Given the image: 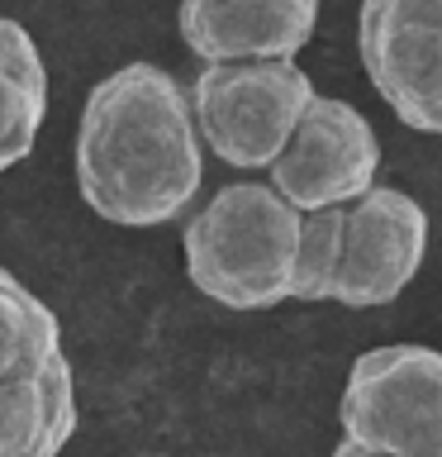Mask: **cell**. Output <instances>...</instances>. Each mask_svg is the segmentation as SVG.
<instances>
[{
    "label": "cell",
    "mask_w": 442,
    "mask_h": 457,
    "mask_svg": "<svg viewBox=\"0 0 442 457\" xmlns=\"http://www.w3.org/2000/svg\"><path fill=\"white\" fill-rule=\"evenodd\" d=\"M77 191L105 224L162 228L195 205L205 181L191 96L157 62L100 77L77 124Z\"/></svg>",
    "instance_id": "1"
},
{
    "label": "cell",
    "mask_w": 442,
    "mask_h": 457,
    "mask_svg": "<svg viewBox=\"0 0 442 457\" xmlns=\"http://www.w3.org/2000/svg\"><path fill=\"white\" fill-rule=\"evenodd\" d=\"M299 220L262 181L219 186L181 228L185 277L224 310H271L295 295Z\"/></svg>",
    "instance_id": "2"
},
{
    "label": "cell",
    "mask_w": 442,
    "mask_h": 457,
    "mask_svg": "<svg viewBox=\"0 0 442 457\" xmlns=\"http://www.w3.org/2000/svg\"><path fill=\"white\" fill-rule=\"evenodd\" d=\"M185 96L205 153L228 167L262 171L285 153L319 91L295 62H224L200 67Z\"/></svg>",
    "instance_id": "3"
},
{
    "label": "cell",
    "mask_w": 442,
    "mask_h": 457,
    "mask_svg": "<svg viewBox=\"0 0 442 457\" xmlns=\"http://www.w3.org/2000/svg\"><path fill=\"white\" fill-rule=\"evenodd\" d=\"M342 443L376 457H442V353L385 343L352 362L338 400Z\"/></svg>",
    "instance_id": "4"
},
{
    "label": "cell",
    "mask_w": 442,
    "mask_h": 457,
    "mask_svg": "<svg viewBox=\"0 0 442 457\" xmlns=\"http://www.w3.org/2000/svg\"><path fill=\"white\" fill-rule=\"evenodd\" d=\"M266 171H271V191L299 214L348 210L376 186L381 138L352 100L314 96V105L305 110L285 153Z\"/></svg>",
    "instance_id": "5"
},
{
    "label": "cell",
    "mask_w": 442,
    "mask_h": 457,
    "mask_svg": "<svg viewBox=\"0 0 442 457\" xmlns=\"http://www.w3.org/2000/svg\"><path fill=\"white\" fill-rule=\"evenodd\" d=\"M356 48L395 120L442 134V0H362Z\"/></svg>",
    "instance_id": "6"
},
{
    "label": "cell",
    "mask_w": 442,
    "mask_h": 457,
    "mask_svg": "<svg viewBox=\"0 0 442 457\" xmlns=\"http://www.w3.org/2000/svg\"><path fill=\"white\" fill-rule=\"evenodd\" d=\"M428 253V210L399 186H371L342 210V262L333 305L376 310L405 295Z\"/></svg>",
    "instance_id": "7"
},
{
    "label": "cell",
    "mask_w": 442,
    "mask_h": 457,
    "mask_svg": "<svg viewBox=\"0 0 442 457\" xmlns=\"http://www.w3.org/2000/svg\"><path fill=\"white\" fill-rule=\"evenodd\" d=\"M319 0H181V43L205 67L224 62H295L314 38Z\"/></svg>",
    "instance_id": "8"
},
{
    "label": "cell",
    "mask_w": 442,
    "mask_h": 457,
    "mask_svg": "<svg viewBox=\"0 0 442 457\" xmlns=\"http://www.w3.org/2000/svg\"><path fill=\"white\" fill-rule=\"evenodd\" d=\"M77 424L81 405L67 353L38 371L0 381V457H62Z\"/></svg>",
    "instance_id": "9"
},
{
    "label": "cell",
    "mask_w": 442,
    "mask_h": 457,
    "mask_svg": "<svg viewBox=\"0 0 442 457\" xmlns=\"http://www.w3.org/2000/svg\"><path fill=\"white\" fill-rule=\"evenodd\" d=\"M48 120V67L34 34L0 14V177L20 167Z\"/></svg>",
    "instance_id": "10"
},
{
    "label": "cell",
    "mask_w": 442,
    "mask_h": 457,
    "mask_svg": "<svg viewBox=\"0 0 442 457\" xmlns=\"http://www.w3.org/2000/svg\"><path fill=\"white\" fill-rule=\"evenodd\" d=\"M62 357V324L29 286L0 267V381L24 377Z\"/></svg>",
    "instance_id": "11"
},
{
    "label": "cell",
    "mask_w": 442,
    "mask_h": 457,
    "mask_svg": "<svg viewBox=\"0 0 442 457\" xmlns=\"http://www.w3.org/2000/svg\"><path fill=\"white\" fill-rule=\"evenodd\" d=\"M342 262V210H314L299 220V253H295V295L299 305L333 300Z\"/></svg>",
    "instance_id": "12"
},
{
    "label": "cell",
    "mask_w": 442,
    "mask_h": 457,
    "mask_svg": "<svg viewBox=\"0 0 442 457\" xmlns=\"http://www.w3.org/2000/svg\"><path fill=\"white\" fill-rule=\"evenodd\" d=\"M333 457H376V453H362V448H352V443H338Z\"/></svg>",
    "instance_id": "13"
}]
</instances>
